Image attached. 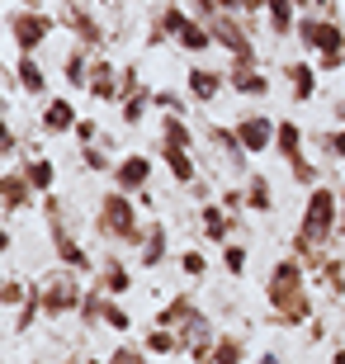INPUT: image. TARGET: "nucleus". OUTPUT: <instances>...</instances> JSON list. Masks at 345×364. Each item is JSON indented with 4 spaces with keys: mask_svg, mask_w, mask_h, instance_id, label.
<instances>
[{
    "mask_svg": "<svg viewBox=\"0 0 345 364\" xmlns=\"http://www.w3.org/2000/svg\"><path fill=\"white\" fill-rule=\"evenodd\" d=\"M341 237V189L331 185H312L303 203V218H298V232H293V256L322 270L327 265V246Z\"/></svg>",
    "mask_w": 345,
    "mask_h": 364,
    "instance_id": "nucleus-1",
    "label": "nucleus"
},
{
    "mask_svg": "<svg viewBox=\"0 0 345 364\" xmlns=\"http://www.w3.org/2000/svg\"><path fill=\"white\" fill-rule=\"evenodd\" d=\"M265 303H270V326H307L312 322V298H307V265L298 256L275 260L265 279Z\"/></svg>",
    "mask_w": 345,
    "mask_h": 364,
    "instance_id": "nucleus-2",
    "label": "nucleus"
},
{
    "mask_svg": "<svg viewBox=\"0 0 345 364\" xmlns=\"http://www.w3.org/2000/svg\"><path fill=\"white\" fill-rule=\"evenodd\" d=\"M95 232H100L105 242H114V246H142V242H147V228H142V218H137L133 194H123V189H109L105 199H100Z\"/></svg>",
    "mask_w": 345,
    "mask_h": 364,
    "instance_id": "nucleus-3",
    "label": "nucleus"
},
{
    "mask_svg": "<svg viewBox=\"0 0 345 364\" xmlns=\"http://www.w3.org/2000/svg\"><path fill=\"white\" fill-rule=\"evenodd\" d=\"M161 38L180 43L185 53H208V48H218V43H213V33H208V24H203V19H194L185 5H166V10L156 14L152 43H161Z\"/></svg>",
    "mask_w": 345,
    "mask_h": 364,
    "instance_id": "nucleus-4",
    "label": "nucleus"
},
{
    "mask_svg": "<svg viewBox=\"0 0 345 364\" xmlns=\"http://www.w3.org/2000/svg\"><path fill=\"white\" fill-rule=\"evenodd\" d=\"M57 24H62V19L43 14L38 5H28V10H10V14H5V28H10V38H14V48H19V53H38Z\"/></svg>",
    "mask_w": 345,
    "mask_h": 364,
    "instance_id": "nucleus-5",
    "label": "nucleus"
},
{
    "mask_svg": "<svg viewBox=\"0 0 345 364\" xmlns=\"http://www.w3.org/2000/svg\"><path fill=\"white\" fill-rule=\"evenodd\" d=\"M208 33L223 53H232V67H255V43L246 38V24H241L237 14H213Z\"/></svg>",
    "mask_w": 345,
    "mask_h": 364,
    "instance_id": "nucleus-6",
    "label": "nucleus"
},
{
    "mask_svg": "<svg viewBox=\"0 0 345 364\" xmlns=\"http://www.w3.org/2000/svg\"><path fill=\"white\" fill-rule=\"evenodd\" d=\"M38 289H43V312H48V317H67V312H80V303H85V289H80L76 270H57V274H48Z\"/></svg>",
    "mask_w": 345,
    "mask_h": 364,
    "instance_id": "nucleus-7",
    "label": "nucleus"
},
{
    "mask_svg": "<svg viewBox=\"0 0 345 364\" xmlns=\"http://www.w3.org/2000/svg\"><path fill=\"white\" fill-rule=\"evenodd\" d=\"M298 43L312 48V53H345V28H341V19L298 14Z\"/></svg>",
    "mask_w": 345,
    "mask_h": 364,
    "instance_id": "nucleus-8",
    "label": "nucleus"
},
{
    "mask_svg": "<svg viewBox=\"0 0 345 364\" xmlns=\"http://www.w3.org/2000/svg\"><path fill=\"white\" fill-rule=\"evenodd\" d=\"M237 137H241V147L251 151V156H265L270 147H275V133H279V123L270 119V114H260V109H251V114H241L237 123Z\"/></svg>",
    "mask_w": 345,
    "mask_h": 364,
    "instance_id": "nucleus-9",
    "label": "nucleus"
},
{
    "mask_svg": "<svg viewBox=\"0 0 345 364\" xmlns=\"http://www.w3.org/2000/svg\"><path fill=\"white\" fill-rule=\"evenodd\" d=\"M57 19H62V24H67L71 33H76L80 48H105V43H109L105 24H100V19H95V14L85 10L80 0H62V14H57Z\"/></svg>",
    "mask_w": 345,
    "mask_h": 364,
    "instance_id": "nucleus-10",
    "label": "nucleus"
},
{
    "mask_svg": "<svg viewBox=\"0 0 345 364\" xmlns=\"http://www.w3.org/2000/svg\"><path fill=\"white\" fill-rule=\"evenodd\" d=\"M147 185H152V156H147V151L119 156V166H114V189H123V194H147Z\"/></svg>",
    "mask_w": 345,
    "mask_h": 364,
    "instance_id": "nucleus-11",
    "label": "nucleus"
},
{
    "mask_svg": "<svg viewBox=\"0 0 345 364\" xmlns=\"http://www.w3.org/2000/svg\"><path fill=\"white\" fill-rule=\"evenodd\" d=\"M203 133H208V142L218 147V156H227V171H232V176H241V171H246V156H251V151L241 147L237 128H223V123H208Z\"/></svg>",
    "mask_w": 345,
    "mask_h": 364,
    "instance_id": "nucleus-12",
    "label": "nucleus"
},
{
    "mask_svg": "<svg viewBox=\"0 0 345 364\" xmlns=\"http://www.w3.org/2000/svg\"><path fill=\"white\" fill-rule=\"evenodd\" d=\"M90 95L100 100V105H114L123 95V67H114L109 57H95L90 67Z\"/></svg>",
    "mask_w": 345,
    "mask_h": 364,
    "instance_id": "nucleus-13",
    "label": "nucleus"
},
{
    "mask_svg": "<svg viewBox=\"0 0 345 364\" xmlns=\"http://www.w3.org/2000/svg\"><path fill=\"white\" fill-rule=\"evenodd\" d=\"M185 90H189V100L213 105V100L227 90V76H223V71H213V67H189L185 71Z\"/></svg>",
    "mask_w": 345,
    "mask_h": 364,
    "instance_id": "nucleus-14",
    "label": "nucleus"
},
{
    "mask_svg": "<svg viewBox=\"0 0 345 364\" xmlns=\"http://www.w3.org/2000/svg\"><path fill=\"white\" fill-rule=\"evenodd\" d=\"M33 194H38V189L28 185L24 171H5V180H0V208H5V218H14L19 208H28Z\"/></svg>",
    "mask_w": 345,
    "mask_h": 364,
    "instance_id": "nucleus-15",
    "label": "nucleus"
},
{
    "mask_svg": "<svg viewBox=\"0 0 345 364\" xmlns=\"http://www.w3.org/2000/svg\"><path fill=\"white\" fill-rule=\"evenodd\" d=\"M199 223H203V237H208L213 246H227V242H232V232H237V213H227L218 199L199 208Z\"/></svg>",
    "mask_w": 345,
    "mask_h": 364,
    "instance_id": "nucleus-16",
    "label": "nucleus"
},
{
    "mask_svg": "<svg viewBox=\"0 0 345 364\" xmlns=\"http://www.w3.org/2000/svg\"><path fill=\"white\" fill-rule=\"evenodd\" d=\"M161 151V161H166V171L175 176V185L189 189V185H199V166H194V151H180V147H166V142H156Z\"/></svg>",
    "mask_w": 345,
    "mask_h": 364,
    "instance_id": "nucleus-17",
    "label": "nucleus"
},
{
    "mask_svg": "<svg viewBox=\"0 0 345 364\" xmlns=\"http://www.w3.org/2000/svg\"><path fill=\"white\" fill-rule=\"evenodd\" d=\"M227 90L246 95V100H265L270 95V76L260 67H232L227 71Z\"/></svg>",
    "mask_w": 345,
    "mask_h": 364,
    "instance_id": "nucleus-18",
    "label": "nucleus"
},
{
    "mask_svg": "<svg viewBox=\"0 0 345 364\" xmlns=\"http://www.w3.org/2000/svg\"><path fill=\"white\" fill-rule=\"evenodd\" d=\"M298 5L293 0H265V19H270V33L275 38H293L298 33Z\"/></svg>",
    "mask_w": 345,
    "mask_h": 364,
    "instance_id": "nucleus-19",
    "label": "nucleus"
},
{
    "mask_svg": "<svg viewBox=\"0 0 345 364\" xmlns=\"http://www.w3.org/2000/svg\"><path fill=\"white\" fill-rule=\"evenodd\" d=\"M76 123H80V114L71 100H48L43 105V133H76Z\"/></svg>",
    "mask_w": 345,
    "mask_h": 364,
    "instance_id": "nucleus-20",
    "label": "nucleus"
},
{
    "mask_svg": "<svg viewBox=\"0 0 345 364\" xmlns=\"http://www.w3.org/2000/svg\"><path fill=\"white\" fill-rule=\"evenodd\" d=\"M284 81H289L293 100L307 105V100L317 95V67H312V62H289V67H284Z\"/></svg>",
    "mask_w": 345,
    "mask_h": 364,
    "instance_id": "nucleus-21",
    "label": "nucleus"
},
{
    "mask_svg": "<svg viewBox=\"0 0 345 364\" xmlns=\"http://www.w3.org/2000/svg\"><path fill=\"white\" fill-rule=\"evenodd\" d=\"M156 105V90H147V85H137L133 95H123L119 100V119L128 123V128H142V119H147V109Z\"/></svg>",
    "mask_w": 345,
    "mask_h": 364,
    "instance_id": "nucleus-22",
    "label": "nucleus"
},
{
    "mask_svg": "<svg viewBox=\"0 0 345 364\" xmlns=\"http://www.w3.org/2000/svg\"><path fill=\"white\" fill-rule=\"evenodd\" d=\"M166 251H171V232H166V223H147V242H142V265L147 270H156L161 260H166Z\"/></svg>",
    "mask_w": 345,
    "mask_h": 364,
    "instance_id": "nucleus-23",
    "label": "nucleus"
},
{
    "mask_svg": "<svg viewBox=\"0 0 345 364\" xmlns=\"http://www.w3.org/2000/svg\"><path fill=\"white\" fill-rule=\"evenodd\" d=\"M90 67H95V62L85 57V48H80V43L71 48L67 57H62V76H67L71 90H90Z\"/></svg>",
    "mask_w": 345,
    "mask_h": 364,
    "instance_id": "nucleus-24",
    "label": "nucleus"
},
{
    "mask_svg": "<svg viewBox=\"0 0 345 364\" xmlns=\"http://www.w3.org/2000/svg\"><path fill=\"white\" fill-rule=\"evenodd\" d=\"M14 81H19V90H28V95L48 90V76H43V67H38L33 53H19V62H14Z\"/></svg>",
    "mask_w": 345,
    "mask_h": 364,
    "instance_id": "nucleus-25",
    "label": "nucleus"
},
{
    "mask_svg": "<svg viewBox=\"0 0 345 364\" xmlns=\"http://www.w3.org/2000/svg\"><path fill=\"white\" fill-rule=\"evenodd\" d=\"M161 142L166 147H180V151L194 147V128L185 123V114H161Z\"/></svg>",
    "mask_w": 345,
    "mask_h": 364,
    "instance_id": "nucleus-26",
    "label": "nucleus"
},
{
    "mask_svg": "<svg viewBox=\"0 0 345 364\" xmlns=\"http://www.w3.org/2000/svg\"><path fill=\"white\" fill-rule=\"evenodd\" d=\"M100 289H105L109 298H123L128 289H133V274H128V265H123V260H105V265H100Z\"/></svg>",
    "mask_w": 345,
    "mask_h": 364,
    "instance_id": "nucleus-27",
    "label": "nucleus"
},
{
    "mask_svg": "<svg viewBox=\"0 0 345 364\" xmlns=\"http://www.w3.org/2000/svg\"><path fill=\"white\" fill-rule=\"evenodd\" d=\"M38 317H48V312H43V289H38V284H28V298L19 303V312H14V336H24Z\"/></svg>",
    "mask_w": 345,
    "mask_h": 364,
    "instance_id": "nucleus-28",
    "label": "nucleus"
},
{
    "mask_svg": "<svg viewBox=\"0 0 345 364\" xmlns=\"http://www.w3.org/2000/svg\"><path fill=\"white\" fill-rule=\"evenodd\" d=\"M24 176H28V185L38 189V194H53V185H57V166L48 161V156H28V161H24Z\"/></svg>",
    "mask_w": 345,
    "mask_h": 364,
    "instance_id": "nucleus-29",
    "label": "nucleus"
},
{
    "mask_svg": "<svg viewBox=\"0 0 345 364\" xmlns=\"http://www.w3.org/2000/svg\"><path fill=\"white\" fill-rule=\"evenodd\" d=\"M194 312H199V308H194V298H189V294H180V298H171V303H166V308L156 312V326H171V331H175V326H180V322H189Z\"/></svg>",
    "mask_w": 345,
    "mask_h": 364,
    "instance_id": "nucleus-30",
    "label": "nucleus"
},
{
    "mask_svg": "<svg viewBox=\"0 0 345 364\" xmlns=\"http://www.w3.org/2000/svg\"><path fill=\"white\" fill-rule=\"evenodd\" d=\"M213 364H246V341L232 336V331H223L218 346H213Z\"/></svg>",
    "mask_w": 345,
    "mask_h": 364,
    "instance_id": "nucleus-31",
    "label": "nucleus"
},
{
    "mask_svg": "<svg viewBox=\"0 0 345 364\" xmlns=\"http://www.w3.org/2000/svg\"><path fill=\"white\" fill-rule=\"evenodd\" d=\"M142 346H147V355H180V336L171 326H152L142 336Z\"/></svg>",
    "mask_w": 345,
    "mask_h": 364,
    "instance_id": "nucleus-32",
    "label": "nucleus"
},
{
    "mask_svg": "<svg viewBox=\"0 0 345 364\" xmlns=\"http://www.w3.org/2000/svg\"><path fill=\"white\" fill-rule=\"evenodd\" d=\"M246 208H251V213H270V208H275V194H270L265 176H251V180H246Z\"/></svg>",
    "mask_w": 345,
    "mask_h": 364,
    "instance_id": "nucleus-33",
    "label": "nucleus"
},
{
    "mask_svg": "<svg viewBox=\"0 0 345 364\" xmlns=\"http://www.w3.org/2000/svg\"><path fill=\"white\" fill-rule=\"evenodd\" d=\"M105 303H109V294L105 289H85V303H80V322L85 326H95V322H105Z\"/></svg>",
    "mask_w": 345,
    "mask_h": 364,
    "instance_id": "nucleus-34",
    "label": "nucleus"
},
{
    "mask_svg": "<svg viewBox=\"0 0 345 364\" xmlns=\"http://www.w3.org/2000/svg\"><path fill=\"white\" fill-rule=\"evenodd\" d=\"M80 161H85V171H100V176H114V166H119V161H109L105 142H90V147H80Z\"/></svg>",
    "mask_w": 345,
    "mask_h": 364,
    "instance_id": "nucleus-35",
    "label": "nucleus"
},
{
    "mask_svg": "<svg viewBox=\"0 0 345 364\" xmlns=\"http://www.w3.org/2000/svg\"><path fill=\"white\" fill-rule=\"evenodd\" d=\"M246 260H251V256H246V246H237V242L223 246V270L232 274V279H241V274H246Z\"/></svg>",
    "mask_w": 345,
    "mask_h": 364,
    "instance_id": "nucleus-36",
    "label": "nucleus"
},
{
    "mask_svg": "<svg viewBox=\"0 0 345 364\" xmlns=\"http://www.w3.org/2000/svg\"><path fill=\"white\" fill-rule=\"evenodd\" d=\"M105 326H109V331H119V336L133 326V317H128V308H123L119 298H109V303H105Z\"/></svg>",
    "mask_w": 345,
    "mask_h": 364,
    "instance_id": "nucleus-37",
    "label": "nucleus"
},
{
    "mask_svg": "<svg viewBox=\"0 0 345 364\" xmlns=\"http://www.w3.org/2000/svg\"><path fill=\"white\" fill-rule=\"evenodd\" d=\"M109 364H147V346H133V341H123L109 350Z\"/></svg>",
    "mask_w": 345,
    "mask_h": 364,
    "instance_id": "nucleus-38",
    "label": "nucleus"
},
{
    "mask_svg": "<svg viewBox=\"0 0 345 364\" xmlns=\"http://www.w3.org/2000/svg\"><path fill=\"white\" fill-rule=\"evenodd\" d=\"M322 284H327L331 294H345V265H341V260L327 256V265H322Z\"/></svg>",
    "mask_w": 345,
    "mask_h": 364,
    "instance_id": "nucleus-39",
    "label": "nucleus"
},
{
    "mask_svg": "<svg viewBox=\"0 0 345 364\" xmlns=\"http://www.w3.org/2000/svg\"><path fill=\"white\" fill-rule=\"evenodd\" d=\"M180 270H185L189 279H203V274H208V260H203V251H194V246H189L185 256H180Z\"/></svg>",
    "mask_w": 345,
    "mask_h": 364,
    "instance_id": "nucleus-40",
    "label": "nucleus"
},
{
    "mask_svg": "<svg viewBox=\"0 0 345 364\" xmlns=\"http://www.w3.org/2000/svg\"><path fill=\"white\" fill-rule=\"evenodd\" d=\"M24 298H28V289H24L19 279H14V274H10V279H5V289H0V303H5V308H19Z\"/></svg>",
    "mask_w": 345,
    "mask_h": 364,
    "instance_id": "nucleus-41",
    "label": "nucleus"
},
{
    "mask_svg": "<svg viewBox=\"0 0 345 364\" xmlns=\"http://www.w3.org/2000/svg\"><path fill=\"white\" fill-rule=\"evenodd\" d=\"M322 147H327V156H331V161H345V128L327 133V137H322Z\"/></svg>",
    "mask_w": 345,
    "mask_h": 364,
    "instance_id": "nucleus-42",
    "label": "nucleus"
},
{
    "mask_svg": "<svg viewBox=\"0 0 345 364\" xmlns=\"http://www.w3.org/2000/svg\"><path fill=\"white\" fill-rule=\"evenodd\" d=\"M223 208H227V213H241V208H246V185L223 189Z\"/></svg>",
    "mask_w": 345,
    "mask_h": 364,
    "instance_id": "nucleus-43",
    "label": "nucleus"
},
{
    "mask_svg": "<svg viewBox=\"0 0 345 364\" xmlns=\"http://www.w3.org/2000/svg\"><path fill=\"white\" fill-rule=\"evenodd\" d=\"M76 142H80V147L100 142V123H95V119H80V123H76Z\"/></svg>",
    "mask_w": 345,
    "mask_h": 364,
    "instance_id": "nucleus-44",
    "label": "nucleus"
},
{
    "mask_svg": "<svg viewBox=\"0 0 345 364\" xmlns=\"http://www.w3.org/2000/svg\"><path fill=\"white\" fill-rule=\"evenodd\" d=\"M156 105L166 109V114H185V100H180V95H171V90H156Z\"/></svg>",
    "mask_w": 345,
    "mask_h": 364,
    "instance_id": "nucleus-45",
    "label": "nucleus"
},
{
    "mask_svg": "<svg viewBox=\"0 0 345 364\" xmlns=\"http://www.w3.org/2000/svg\"><path fill=\"white\" fill-rule=\"evenodd\" d=\"M317 71H345V53H317Z\"/></svg>",
    "mask_w": 345,
    "mask_h": 364,
    "instance_id": "nucleus-46",
    "label": "nucleus"
},
{
    "mask_svg": "<svg viewBox=\"0 0 345 364\" xmlns=\"http://www.w3.org/2000/svg\"><path fill=\"white\" fill-rule=\"evenodd\" d=\"M14 151H19V137H14V128H5V147H0V156H5V161H10Z\"/></svg>",
    "mask_w": 345,
    "mask_h": 364,
    "instance_id": "nucleus-47",
    "label": "nucleus"
},
{
    "mask_svg": "<svg viewBox=\"0 0 345 364\" xmlns=\"http://www.w3.org/2000/svg\"><path fill=\"white\" fill-rule=\"evenodd\" d=\"M241 10H246V14H260V10H265V0H241Z\"/></svg>",
    "mask_w": 345,
    "mask_h": 364,
    "instance_id": "nucleus-48",
    "label": "nucleus"
},
{
    "mask_svg": "<svg viewBox=\"0 0 345 364\" xmlns=\"http://www.w3.org/2000/svg\"><path fill=\"white\" fill-rule=\"evenodd\" d=\"M336 109V119H341V128H345V100H341V105H331Z\"/></svg>",
    "mask_w": 345,
    "mask_h": 364,
    "instance_id": "nucleus-49",
    "label": "nucleus"
},
{
    "mask_svg": "<svg viewBox=\"0 0 345 364\" xmlns=\"http://www.w3.org/2000/svg\"><path fill=\"white\" fill-rule=\"evenodd\" d=\"M293 5H298V10H303V14H307V5H322V0H293Z\"/></svg>",
    "mask_w": 345,
    "mask_h": 364,
    "instance_id": "nucleus-50",
    "label": "nucleus"
},
{
    "mask_svg": "<svg viewBox=\"0 0 345 364\" xmlns=\"http://www.w3.org/2000/svg\"><path fill=\"white\" fill-rule=\"evenodd\" d=\"M255 364H279V355H260V360H255Z\"/></svg>",
    "mask_w": 345,
    "mask_h": 364,
    "instance_id": "nucleus-51",
    "label": "nucleus"
},
{
    "mask_svg": "<svg viewBox=\"0 0 345 364\" xmlns=\"http://www.w3.org/2000/svg\"><path fill=\"white\" fill-rule=\"evenodd\" d=\"M331 364H345V346H336V360Z\"/></svg>",
    "mask_w": 345,
    "mask_h": 364,
    "instance_id": "nucleus-52",
    "label": "nucleus"
},
{
    "mask_svg": "<svg viewBox=\"0 0 345 364\" xmlns=\"http://www.w3.org/2000/svg\"><path fill=\"white\" fill-rule=\"evenodd\" d=\"M341 237H345V203H341Z\"/></svg>",
    "mask_w": 345,
    "mask_h": 364,
    "instance_id": "nucleus-53",
    "label": "nucleus"
},
{
    "mask_svg": "<svg viewBox=\"0 0 345 364\" xmlns=\"http://www.w3.org/2000/svg\"><path fill=\"white\" fill-rule=\"evenodd\" d=\"M62 364H85V360H62Z\"/></svg>",
    "mask_w": 345,
    "mask_h": 364,
    "instance_id": "nucleus-54",
    "label": "nucleus"
},
{
    "mask_svg": "<svg viewBox=\"0 0 345 364\" xmlns=\"http://www.w3.org/2000/svg\"><path fill=\"white\" fill-rule=\"evenodd\" d=\"M105 5H109V0H105Z\"/></svg>",
    "mask_w": 345,
    "mask_h": 364,
    "instance_id": "nucleus-55",
    "label": "nucleus"
}]
</instances>
